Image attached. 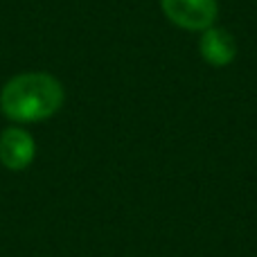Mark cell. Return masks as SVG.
<instances>
[{
    "label": "cell",
    "instance_id": "cell-1",
    "mask_svg": "<svg viewBox=\"0 0 257 257\" xmlns=\"http://www.w3.org/2000/svg\"><path fill=\"white\" fill-rule=\"evenodd\" d=\"M63 86L48 72H21L0 90V111L9 122L32 124L52 117L63 106Z\"/></svg>",
    "mask_w": 257,
    "mask_h": 257
},
{
    "label": "cell",
    "instance_id": "cell-2",
    "mask_svg": "<svg viewBox=\"0 0 257 257\" xmlns=\"http://www.w3.org/2000/svg\"><path fill=\"white\" fill-rule=\"evenodd\" d=\"M163 14L176 27L192 32H205L219 16L217 0H160Z\"/></svg>",
    "mask_w": 257,
    "mask_h": 257
},
{
    "label": "cell",
    "instance_id": "cell-3",
    "mask_svg": "<svg viewBox=\"0 0 257 257\" xmlns=\"http://www.w3.org/2000/svg\"><path fill=\"white\" fill-rule=\"evenodd\" d=\"M36 156L34 138L21 126H9L0 133V163L12 172H23Z\"/></svg>",
    "mask_w": 257,
    "mask_h": 257
},
{
    "label": "cell",
    "instance_id": "cell-4",
    "mask_svg": "<svg viewBox=\"0 0 257 257\" xmlns=\"http://www.w3.org/2000/svg\"><path fill=\"white\" fill-rule=\"evenodd\" d=\"M199 50L203 61H208L214 68H223L228 63L235 61L237 57V41L228 30H219V27H210L201 34Z\"/></svg>",
    "mask_w": 257,
    "mask_h": 257
}]
</instances>
